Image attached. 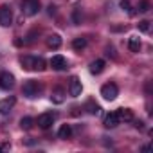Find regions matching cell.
I'll return each instance as SVG.
<instances>
[{
    "instance_id": "obj_1",
    "label": "cell",
    "mask_w": 153,
    "mask_h": 153,
    "mask_svg": "<svg viewBox=\"0 0 153 153\" xmlns=\"http://www.w3.org/2000/svg\"><path fill=\"white\" fill-rule=\"evenodd\" d=\"M40 90H42V87H40V83H38V81H34V79L25 81V83H24V87H22V92H24V96H25V97H36V96L40 94Z\"/></svg>"
},
{
    "instance_id": "obj_2",
    "label": "cell",
    "mask_w": 153,
    "mask_h": 153,
    "mask_svg": "<svg viewBox=\"0 0 153 153\" xmlns=\"http://www.w3.org/2000/svg\"><path fill=\"white\" fill-rule=\"evenodd\" d=\"M40 11V0H24L22 2V13L25 16H34Z\"/></svg>"
},
{
    "instance_id": "obj_3",
    "label": "cell",
    "mask_w": 153,
    "mask_h": 153,
    "mask_svg": "<svg viewBox=\"0 0 153 153\" xmlns=\"http://www.w3.org/2000/svg\"><path fill=\"white\" fill-rule=\"evenodd\" d=\"M117 94H119V88H117L115 83H106V85H103V88H101V96H103L106 101H114V99L117 97Z\"/></svg>"
},
{
    "instance_id": "obj_4",
    "label": "cell",
    "mask_w": 153,
    "mask_h": 153,
    "mask_svg": "<svg viewBox=\"0 0 153 153\" xmlns=\"http://www.w3.org/2000/svg\"><path fill=\"white\" fill-rule=\"evenodd\" d=\"M13 24V11L9 6H0V25L9 27Z\"/></svg>"
},
{
    "instance_id": "obj_5",
    "label": "cell",
    "mask_w": 153,
    "mask_h": 153,
    "mask_svg": "<svg viewBox=\"0 0 153 153\" xmlns=\"http://www.w3.org/2000/svg\"><path fill=\"white\" fill-rule=\"evenodd\" d=\"M13 85H15V76L13 74H9V72H2V74H0V88L9 90Z\"/></svg>"
},
{
    "instance_id": "obj_6",
    "label": "cell",
    "mask_w": 153,
    "mask_h": 153,
    "mask_svg": "<svg viewBox=\"0 0 153 153\" xmlns=\"http://www.w3.org/2000/svg\"><path fill=\"white\" fill-rule=\"evenodd\" d=\"M81 90H83L81 81H79L78 78H72V79H70V85H68V94H70L72 97H79V96H81Z\"/></svg>"
},
{
    "instance_id": "obj_7",
    "label": "cell",
    "mask_w": 153,
    "mask_h": 153,
    "mask_svg": "<svg viewBox=\"0 0 153 153\" xmlns=\"http://www.w3.org/2000/svg\"><path fill=\"white\" fill-rule=\"evenodd\" d=\"M38 126L42 128V130H47V128H51L52 126V123H54V115L52 114H42V115H38Z\"/></svg>"
},
{
    "instance_id": "obj_8",
    "label": "cell",
    "mask_w": 153,
    "mask_h": 153,
    "mask_svg": "<svg viewBox=\"0 0 153 153\" xmlns=\"http://www.w3.org/2000/svg\"><path fill=\"white\" fill-rule=\"evenodd\" d=\"M15 103H16V99L11 96V97H6V99H2L0 101V114H9L11 112V108L15 106Z\"/></svg>"
},
{
    "instance_id": "obj_9",
    "label": "cell",
    "mask_w": 153,
    "mask_h": 153,
    "mask_svg": "<svg viewBox=\"0 0 153 153\" xmlns=\"http://www.w3.org/2000/svg\"><path fill=\"white\" fill-rule=\"evenodd\" d=\"M51 67H52L54 70H63V68L67 67V61H65V58H63L61 54H56V56H52V59H51Z\"/></svg>"
},
{
    "instance_id": "obj_10",
    "label": "cell",
    "mask_w": 153,
    "mask_h": 153,
    "mask_svg": "<svg viewBox=\"0 0 153 153\" xmlns=\"http://www.w3.org/2000/svg\"><path fill=\"white\" fill-rule=\"evenodd\" d=\"M117 117H119V123H131L133 121V114H131V110H128V108H119L117 110Z\"/></svg>"
},
{
    "instance_id": "obj_11",
    "label": "cell",
    "mask_w": 153,
    "mask_h": 153,
    "mask_svg": "<svg viewBox=\"0 0 153 153\" xmlns=\"http://www.w3.org/2000/svg\"><path fill=\"white\" fill-rule=\"evenodd\" d=\"M51 101L56 103V105H61L65 101V90L63 88H54L52 90V96H51Z\"/></svg>"
},
{
    "instance_id": "obj_12",
    "label": "cell",
    "mask_w": 153,
    "mask_h": 153,
    "mask_svg": "<svg viewBox=\"0 0 153 153\" xmlns=\"http://www.w3.org/2000/svg\"><path fill=\"white\" fill-rule=\"evenodd\" d=\"M119 124V117H117V112H112L105 117V126L106 128H115Z\"/></svg>"
},
{
    "instance_id": "obj_13",
    "label": "cell",
    "mask_w": 153,
    "mask_h": 153,
    "mask_svg": "<svg viewBox=\"0 0 153 153\" xmlns=\"http://www.w3.org/2000/svg\"><path fill=\"white\" fill-rule=\"evenodd\" d=\"M105 59H96V61H92L90 63V72L92 74H101L103 70H105Z\"/></svg>"
},
{
    "instance_id": "obj_14",
    "label": "cell",
    "mask_w": 153,
    "mask_h": 153,
    "mask_svg": "<svg viewBox=\"0 0 153 153\" xmlns=\"http://www.w3.org/2000/svg\"><path fill=\"white\" fill-rule=\"evenodd\" d=\"M47 45H49L51 49H59V47H61V36H59V34H51V36L47 38Z\"/></svg>"
},
{
    "instance_id": "obj_15",
    "label": "cell",
    "mask_w": 153,
    "mask_h": 153,
    "mask_svg": "<svg viewBox=\"0 0 153 153\" xmlns=\"http://www.w3.org/2000/svg\"><path fill=\"white\" fill-rule=\"evenodd\" d=\"M20 63H22V68H25V70H34V56H24V58L20 59Z\"/></svg>"
},
{
    "instance_id": "obj_16",
    "label": "cell",
    "mask_w": 153,
    "mask_h": 153,
    "mask_svg": "<svg viewBox=\"0 0 153 153\" xmlns=\"http://www.w3.org/2000/svg\"><path fill=\"white\" fill-rule=\"evenodd\" d=\"M72 135V128H70V124H63L59 130H58V137L59 139H68Z\"/></svg>"
},
{
    "instance_id": "obj_17",
    "label": "cell",
    "mask_w": 153,
    "mask_h": 153,
    "mask_svg": "<svg viewBox=\"0 0 153 153\" xmlns=\"http://www.w3.org/2000/svg\"><path fill=\"white\" fill-rule=\"evenodd\" d=\"M72 47H74V51L81 52V51L87 47V40H85V38H74V42H72Z\"/></svg>"
},
{
    "instance_id": "obj_18",
    "label": "cell",
    "mask_w": 153,
    "mask_h": 153,
    "mask_svg": "<svg viewBox=\"0 0 153 153\" xmlns=\"http://www.w3.org/2000/svg\"><path fill=\"white\" fill-rule=\"evenodd\" d=\"M128 47H130V51H131V52H139V51H140V42H139V38L131 36V38H130V42H128Z\"/></svg>"
},
{
    "instance_id": "obj_19",
    "label": "cell",
    "mask_w": 153,
    "mask_h": 153,
    "mask_svg": "<svg viewBox=\"0 0 153 153\" xmlns=\"http://www.w3.org/2000/svg\"><path fill=\"white\" fill-rule=\"evenodd\" d=\"M33 124H34V121H33L31 117H22V121H20V126H22L24 130H31Z\"/></svg>"
},
{
    "instance_id": "obj_20",
    "label": "cell",
    "mask_w": 153,
    "mask_h": 153,
    "mask_svg": "<svg viewBox=\"0 0 153 153\" xmlns=\"http://www.w3.org/2000/svg\"><path fill=\"white\" fill-rule=\"evenodd\" d=\"M34 70H45V59L43 58H34Z\"/></svg>"
},
{
    "instance_id": "obj_21",
    "label": "cell",
    "mask_w": 153,
    "mask_h": 153,
    "mask_svg": "<svg viewBox=\"0 0 153 153\" xmlns=\"http://www.w3.org/2000/svg\"><path fill=\"white\" fill-rule=\"evenodd\" d=\"M139 31L148 33V31H149V22H148V20H140V22H139Z\"/></svg>"
},
{
    "instance_id": "obj_22",
    "label": "cell",
    "mask_w": 153,
    "mask_h": 153,
    "mask_svg": "<svg viewBox=\"0 0 153 153\" xmlns=\"http://www.w3.org/2000/svg\"><path fill=\"white\" fill-rule=\"evenodd\" d=\"M149 7H151V6H149V2H148V0H142V2L139 4V11H140V13H146V11H149Z\"/></svg>"
},
{
    "instance_id": "obj_23",
    "label": "cell",
    "mask_w": 153,
    "mask_h": 153,
    "mask_svg": "<svg viewBox=\"0 0 153 153\" xmlns=\"http://www.w3.org/2000/svg\"><path fill=\"white\" fill-rule=\"evenodd\" d=\"M72 18H74V24H81V16H79V9H76V11H74V15H72Z\"/></svg>"
},
{
    "instance_id": "obj_24",
    "label": "cell",
    "mask_w": 153,
    "mask_h": 153,
    "mask_svg": "<svg viewBox=\"0 0 153 153\" xmlns=\"http://www.w3.org/2000/svg\"><path fill=\"white\" fill-rule=\"evenodd\" d=\"M121 7H123L124 11H130V9H131V6H130V0H121Z\"/></svg>"
},
{
    "instance_id": "obj_25",
    "label": "cell",
    "mask_w": 153,
    "mask_h": 153,
    "mask_svg": "<svg viewBox=\"0 0 153 153\" xmlns=\"http://www.w3.org/2000/svg\"><path fill=\"white\" fill-rule=\"evenodd\" d=\"M47 9H49V15H54V13H56V6H52V4H51Z\"/></svg>"
},
{
    "instance_id": "obj_26",
    "label": "cell",
    "mask_w": 153,
    "mask_h": 153,
    "mask_svg": "<svg viewBox=\"0 0 153 153\" xmlns=\"http://www.w3.org/2000/svg\"><path fill=\"white\" fill-rule=\"evenodd\" d=\"M135 128L142 130V128H144V123H142V121H137V123H135Z\"/></svg>"
}]
</instances>
